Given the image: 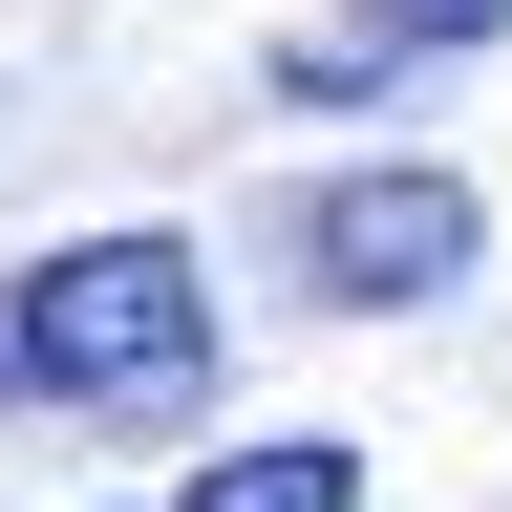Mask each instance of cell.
Here are the masks:
<instances>
[{
    "mask_svg": "<svg viewBox=\"0 0 512 512\" xmlns=\"http://www.w3.org/2000/svg\"><path fill=\"white\" fill-rule=\"evenodd\" d=\"M192 512H363V448L299 427V448H235V470H192Z\"/></svg>",
    "mask_w": 512,
    "mask_h": 512,
    "instance_id": "3",
    "label": "cell"
},
{
    "mask_svg": "<svg viewBox=\"0 0 512 512\" xmlns=\"http://www.w3.org/2000/svg\"><path fill=\"white\" fill-rule=\"evenodd\" d=\"M363 64H448V43H512V0H342Z\"/></svg>",
    "mask_w": 512,
    "mask_h": 512,
    "instance_id": "4",
    "label": "cell"
},
{
    "mask_svg": "<svg viewBox=\"0 0 512 512\" xmlns=\"http://www.w3.org/2000/svg\"><path fill=\"white\" fill-rule=\"evenodd\" d=\"M470 171H363V192H320V214H299V278L320 299H342V320H427L448 278H470Z\"/></svg>",
    "mask_w": 512,
    "mask_h": 512,
    "instance_id": "2",
    "label": "cell"
},
{
    "mask_svg": "<svg viewBox=\"0 0 512 512\" xmlns=\"http://www.w3.org/2000/svg\"><path fill=\"white\" fill-rule=\"evenodd\" d=\"M0 384H43V406H192L214 384V278L171 235H64L0 299Z\"/></svg>",
    "mask_w": 512,
    "mask_h": 512,
    "instance_id": "1",
    "label": "cell"
}]
</instances>
